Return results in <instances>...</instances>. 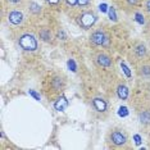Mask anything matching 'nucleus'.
Listing matches in <instances>:
<instances>
[{
  "label": "nucleus",
  "mask_w": 150,
  "mask_h": 150,
  "mask_svg": "<svg viewBox=\"0 0 150 150\" xmlns=\"http://www.w3.org/2000/svg\"><path fill=\"white\" fill-rule=\"evenodd\" d=\"M109 142L115 148H121L127 142V135L122 128H114L109 134Z\"/></svg>",
  "instance_id": "nucleus-1"
},
{
  "label": "nucleus",
  "mask_w": 150,
  "mask_h": 150,
  "mask_svg": "<svg viewBox=\"0 0 150 150\" xmlns=\"http://www.w3.org/2000/svg\"><path fill=\"white\" fill-rule=\"evenodd\" d=\"M18 44L26 52H35L37 49V46H39L36 37L31 35V33H25V35H22L18 40Z\"/></svg>",
  "instance_id": "nucleus-2"
},
{
  "label": "nucleus",
  "mask_w": 150,
  "mask_h": 150,
  "mask_svg": "<svg viewBox=\"0 0 150 150\" xmlns=\"http://www.w3.org/2000/svg\"><path fill=\"white\" fill-rule=\"evenodd\" d=\"M98 21V17L94 12L91 11H87V12H83L82 14L78 17V25L82 27L83 30H88L91 28L95 23Z\"/></svg>",
  "instance_id": "nucleus-3"
},
{
  "label": "nucleus",
  "mask_w": 150,
  "mask_h": 150,
  "mask_svg": "<svg viewBox=\"0 0 150 150\" xmlns=\"http://www.w3.org/2000/svg\"><path fill=\"white\" fill-rule=\"evenodd\" d=\"M90 40L94 45L98 46H109V37L104 31L101 30H95V31L91 33Z\"/></svg>",
  "instance_id": "nucleus-4"
},
{
  "label": "nucleus",
  "mask_w": 150,
  "mask_h": 150,
  "mask_svg": "<svg viewBox=\"0 0 150 150\" xmlns=\"http://www.w3.org/2000/svg\"><path fill=\"white\" fill-rule=\"evenodd\" d=\"M23 13L21 11H17V9H14V11H11L8 14V21L12 23V25L14 26H18L21 25V23L23 22Z\"/></svg>",
  "instance_id": "nucleus-5"
},
{
  "label": "nucleus",
  "mask_w": 150,
  "mask_h": 150,
  "mask_svg": "<svg viewBox=\"0 0 150 150\" xmlns=\"http://www.w3.org/2000/svg\"><path fill=\"white\" fill-rule=\"evenodd\" d=\"M96 63H98L100 67H103V68H110L112 66H113L112 58L109 57V55H107V54H104V53L98 54V57H96Z\"/></svg>",
  "instance_id": "nucleus-6"
},
{
  "label": "nucleus",
  "mask_w": 150,
  "mask_h": 150,
  "mask_svg": "<svg viewBox=\"0 0 150 150\" xmlns=\"http://www.w3.org/2000/svg\"><path fill=\"white\" fill-rule=\"evenodd\" d=\"M93 107H94L95 110L99 112V113H104V112H107V109H108V104L103 98H94L93 99Z\"/></svg>",
  "instance_id": "nucleus-7"
},
{
  "label": "nucleus",
  "mask_w": 150,
  "mask_h": 150,
  "mask_svg": "<svg viewBox=\"0 0 150 150\" xmlns=\"http://www.w3.org/2000/svg\"><path fill=\"white\" fill-rule=\"evenodd\" d=\"M134 53H135V55H136V57L140 58V59L145 58V57H146V54H148V49H146L145 44H142V42L136 44L135 47H134Z\"/></svg>",
  "instance_id": "nucleus-8"
},
{
  "label": "nucleus",
  "mask_w": 150,
  "mask_h": 150,
  "mask_svg": "<svg viewBox=\"0 0 150 150\" xmlns=\"http://www.w3.org/2000/svg\"><path fill=\"white\" fill-rule=\"evenodd\" d=\"M128 95H129L128 87L126 86L125 83L118 85V87H117V96L121 99V100H127V99H128Z\"/></svg>",
  "instance_id": "nucleus-9"
},
{
  "label": "nucleus",
  "mask_w": 150,
  "mask_h": 150,
  "mask_svg": "<svg viewBox=\"0 0 150 150\" xmlns=\"http://www.w3.org/2000/svg\"><path fill=\"white\" fill-rule=\"evenodd\" d=\"M139 118L142 125H150V110H142L139 114Z\"/></svg>",
  "instance_id": "nucleus-10"
},
{
  "label": "nucleus",
  "mask_w": 150,
  "mask_h": 150,
  "mask_svg": "<svg viewBox=\"0 0 150 150\" xmlns=\"http://www.w3.org/2000/svg\"><path fill=\"white\" fill-rule=\"evenodd\" d=\"M139 74L141 77H150V66L149 64H142L139 69Z\"/></svg>",
  "instance_id": "nucleus-11"
},
{
  "label": "nucleus",
  "mask_w": 150,
  "mask_h": 150,
  "mask_svg": "<svg viewBox=\"0 0 150 150\" xmlns=\"http://www.w3.org/2000/svg\"><path fill=\"white\" fill-rule=\"evenodd\" d=\"M39 35H40V39L44 40V41H50V39H52V33H50V31L46 28H42Z\"/></svg>",
  "instance_id": "nucleus-12"
},
{
  "label": "nucleus",
  "mask_w": 150,
  "mask_h": 150,
  "mask_svg": "<svg viewBox=\"0 0 150 150\" xmlns=\"http://www.w3.org/2000/svg\"><path fill=\"white\" fill-rule=\"evenodd\" d=\"M63 85H64L63 78H60V77H55V78L53 80V87L55 88V90H60V88L63 87Z\"/></svg>",
  "instance_id": "nucleus-13"
},
{
  "label": "nucleus",
  "mask_w": 150,
  "mask_h": 150,
  "mask_svg": "<svg viewBox=\"0 0 150 150\" xmlns=\"http://www.w3.org/2000/svg\"><path fill=\"white\" fill-rule=\"evenodd\" d=\"M30 12L33 13V14H40L41 12V6H40L37 3H30Z\"/></svg>",
  "instance_id": "nucleus-14"
},
{
  "label": "nucleus",
  "mask_w": 150,
  "mask_h": 150,
  "mask_svg": "<svg viewBox=\"0 0 150 150\" xmlns=\"http://www.w3.org/2000/svg\"><path fill=\"white\" fill-rule=\"evenodd\" d=\"M66 107H67V101L64 100V99H62V101H58V103L55 104V109H57V110H63Z\"/></svg>",
  "instance_id": "nucleus-15"
},
{
  "label": "nucleus",
  "mask_w": 150,
  "mask_h": 150,
  "mask_svg": "<svg viewBox=\"0 0 150 150\" xmlns=\"http://www.w3.org/2000/svg\"><path fill=\"white\" fill-rule=\"evenodd\" d=\"M78 5L81 8H85V6H90L91 5V0H78Z\"/></svg>",
  "instance_id": "nucleus-16"
},
{
  "label": "nucleus",
  "mask_w": 150,
  "mask_h": 150,
  "mask_svg": "<svg viewBox=\"0 0 150 150\" xmlns=\"http://www.w3.org/2000/svg\"><path fill=\"white\" fill-rule=\"evenodd\" d=\"M126 1H127V4L129 6H136L140 4V0H126Z\"/></svg>",
  "instance_id": "nucleus-17"
},
{
  "label": "nucleus",
  "mask_w": 150,
  "mask_h": 150,
  "mask_svg": "<svg viewBox=\"0 0 150 150\" xmlns=\"http://www.w3.org/2000/svg\"><path fill=\"white\" fill-rule=\"evenodd\" d=\"M66 3L69 6H76V5H78V0H66Z\"/></svg>",
  "instance_id": "nucleus-18"
},
{
  "label": "nucleus",
  "mask_w": 150,
  "mask_h": 150,
  "mask_svg": "<svg viewBox=\"0 0 150 150\" xmlns=\"http://www.w3.org/2000/svg\"><path fill=\"white\" fill-rule=\"evenodd\" d=\"M62 1V0H46V3L47 4H50V5H54V6H57L59 3Z\"/></svg>",
  "instance_id": "nucleus-19"
},
{
  "label": "nucleus",
  "mask_w": 150,
  "mask_h": 150,
  "mask_svg": "<svg viewBox=\"0 0 150 150\" xmlns=\"http://www.w3.org/2000/svg\"><path fill=\"white\" fill-rule=\"evenodd\" d=\"M144 9L148 13H150V0H146L145 1V4H144Z\"/></svg>",
  "instance_id": "nucleus-20"
},
{
  "label": "nucleus",
  "mask_w": 150,
  "mask_h": 150,
  "mask_svg": "<svg viewBox=\"0 0 150 150\" xmlns=\"http://www.w3.org/2000/svg\"><path fill=\"white\" fill-rule=\"evenodd\" d=\"M11 4H19V3H22V0H8Z\"/></svg>",
  "instance_id": "nucleus-21"
},
{
  "label": "nucleus",
  "mask_w": 150,
  "mask_h": 150,
  "mask_svg": "<svg viewBox=\"0 0 150 150\" xmlns=\"http://www.w3.org/2000/svg\"><path fill=\"white\" fill-rule=\"evenodd\" d=\"M149 27H150V22H149Z\"/></svg>",
  "instance_id": "nucleus-22"
}]
</instances>
